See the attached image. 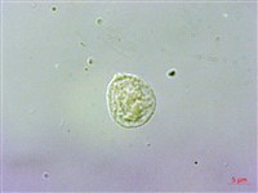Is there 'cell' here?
<instances>
[{
	"label": "cell",
	"mask_w": 258,
	"mask_h": 193,
	"mask_svg": "<svg viewBox=\"0 0 258 193\" xmlns=\"http://www.w3.org/2000/svg\"><path fill=\"white\" fill-rule=\"evenodd\" d=\"M107 103L112 120L121 128L144 126L156 110V95L149 82L142 77L120 73L107 89Z\"/></svg>",
	"instance_id": "cell-1"
}]
</instances>
